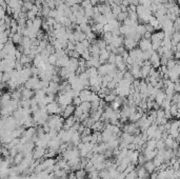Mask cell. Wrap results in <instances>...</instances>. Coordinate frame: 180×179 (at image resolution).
Listing matches in <instances>:
<instances>
[{"label": "cell", "mask_w": 180, "mask_h": 179, "mask_svg": "<svg viewBox=\"0 0 180 179\" xmlns=\"http://www.w3.org/2000/svg\"><path fill=\"white\" fill-rule=\"evenodd\" d=\"M63 121H64V118L61 117L60 115H50L47 117L46 120V124L50 127L51 130H54L56 132H59L60 130H62V125H63Z\"/></svg>", "instance_id": "obj_1"}, {"label": "cell", "mask_w": 180, "mask_h": 179, "mask_svg": "<svg viewBox=\"0 0 180 179\" xmlns=\"http://www.w3.org/2000/svg\"><path fill=\"white\" fill-rule=\"evenodd\" d=\"M46 110L47 114H50V115H56V114L60 115L62 112L61 106L58 105V102L56 100L53 101V102H51V103H49V105H46Z\"/></svg>", "instance_id": "obj_2"}, {"label": "cell", "mask_w": 180, "mask_h": 179, "mask_svg": "<svg viewBox=\"0 0 180 179\" xmlns=\"http://www.w3.org/2000/svg\"><path fill=\"white\" fill-rule=\"evenodd\" d=\"M93 93L94 92L90 89H84L79 93V98H80L82 102H91Z\"/></svg>", "instance_id": "obj_3"}, {"label": "cell", "mask_w": 180, "mask_h": 179, "mask_svg": "<svg viewBox=\"0 0 180 179\" xmlns=\"http://www.w3.org/2000/svg\"><path fill=\"white\" fill-rule=\"evenodd\" d=\"M20 94H21V99H25V100H30L34 97V91L26 89L24 87H20Z\"/></svg>", "instance_id": "obj_4"}, {"label": "cell", "mask_w": 180, "mask_h": 179, "mask_svg": "<svg viewBox=\"0 0 180 179\" xmlns=\"http://www.w3.org/2000/svg\"><path fill=\"white\" fill-rule=\"evenodd\" d=\"M139 50H141L142 52H147V51L153 50L152 49V42H151L150 39L147 38H142L139 40Z\"/></svg>", "instance_id": "obj_5"}, {"label": "cell", "mask_w": 180, "mask_h": 179, "mask_svg": "<svg viewBox=\"0 0 180 179\" xmlns=\"http://www.w3.org/2000/svg\"><path fill=\"white\" fill-rule=\"evenodd\" d=\"M75 105H65L64 108L62 109V112L61 114H60V116L63 117V118H68V117L70 116H73L74 115V112H75Z\"/></svg>", "instance_id": "obj_6"}, {"label": "cell", "mask_w": 180, "mask_h": 179, "mask_svg": "<svg viewBox=\"0 0 180 179\" xmlns=\"http://www.w3.org/2000/svg\"><path fill=\"white\" fill-rule=\"evenodd\" d=\"M46 154V149L41 148V146H35L32 152V155H33L34 159H42Z\"/></svg>", "instance_id": "obj_7"}, {"label": "cell", "mask_w": 180, "mask_h": 179, "mask_svg": "<svg viewBox=\"0 0 180 179\" xmlns=\"http://www.w3.org/2000/svg\"><path fill=\"white\" fill-rule=\"evenodd\" d=\"M77 122V120H76V118L74 116H70L68 117V118L64 119V121H63V125H62V130H68L71 129V128L73 127L74 124Z\"/></svg>", "instance_id": "obj_8"}, {"label": "cell", "mask_w": 180, "mask_h": 179, "mask_svg": "<svg viewBox=\"0 0 180 179\" xmlns=\"http://www.w3.org/2000/svg\"><path fill=\"white\" fill-rule=\"evenodd\" d=\"M46 93H51V94H56V93L59 92V83L57 82H53L50 81L49 85L46 87Z\"/></svg>", "instance_id": "obj_9"}, {"label": "cell", "mask_w": 180, "mask_h": 179, "mask_svg": "<svg viewBox=\"0 0 180 179\" xmlns=\"http://www.w3.org/2000/svg\"><path fill=\"white\" fill-rule=\"evenodd\" d=\"M143 168L147 173H150V174L153 172H156V168H155V165H154V163H153L152 160H147V161H145V163L143 164Z\"/></svg>", "instance_id": "obj_10"}, {"label": "cell", "mask_w": 180, "mask_h": 179, "mask_svg": "<svg viewBox=\"0 0 180 179\" xmlns=\"http://www.w3.org/2000/svg\"><path fill=\"white\" fill-rule=\"evenodd\" d=\"M23 158H24V154H23L22 152H19V153H17L14 157H13V164L18 165L23 160Z\"/></svg>", "instance_id": "obj_11"}, {"label": "cell", "mask_w": 180, "mask_h": 179, "mask_svg": "<svg viewBox=\"0 0 180 179\" xmlns=\"http://www.w3.org/2000/svg\"><path fill=\"white\" fill-rule=\"evenodd\" d=\"M117 97V95L116 94H114L113 93V91L110 93V94H108V95H105L104 97H103V99H104V102L105 103H108L110 105L111 102H113L114 100H115V98Z\"/></svg>", "instance_id": "obj_12"}, {"label": "cell", "mask_w": 180, "mask_h": 179, "mask_svg": "<svg viewBox=\"0 0 180 179\" xmlns=\"http://www.w3.org/2000/svg\"><path fill=\"white\" fill-rule=\"evenodd\" d=\"M79 106L83 111V113H90L91 112V102H81V105Z\"/></svg>", "instance_id": "obj_13"}, {"label": "cell", "mask_w": 180, "mask_h": 179, "mask_svg": "<svg viewBox=\"0 0 180 179\" xmlns=\"http://www.w3.org/2000/svg\"><path fill=\"white\" fill-rule=\"evenodd\" d=\"M165 149V141L162 139H159L156 141V150L157 151H162V150Z\"/></svg>", "instance_id": "obj_14"}, {"label": "cell", "mask_w": 180, "mask_h": 179, "mask_svg": "<svg viewBox=\"0 0 180 179\" xmlns=\"http://www.w3.org/2000/svg\"><path fill=\"white\" fill-rule=\"evenodd\" d=\"M124 179H137V173L136 171H132V172L128 173V174L125 175V177H124Z\"/></svg>", "instance_id": "obj_15"}]
</instances>
